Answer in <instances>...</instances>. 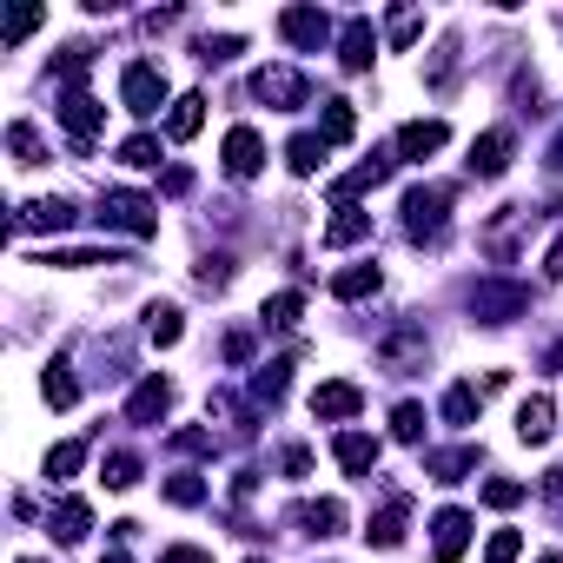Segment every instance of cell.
Instances as JSON below:
<instances>
[{
    "mask_svg": "<svg viewBox=\"0 0 563 563\" xmlns=\"http://www.w3.org/2000/svg\"><path fill=\"white\" fill-rule=\"evenodd\" d=\"M523 312H530V292L510 286V278H477V286H471V319L477 325H510Z\"/></svg>",
    "mask_w": 563,
    "mask_h": 563,
    "instance_id": "2",
    "label": "cell"
},
{
    "mask_svg": "<svg viewBox=\"0 0 563 563\" xmlns=\"http://www.w3.org/2000/svg\"><path fill=\"white\" fill-rule=\"evenodd\" d=\"M8 153H14V166H41L47 159V146H41V133L21 120V126H8Z\"/></svg>",
    "mask_w": 563,
    "mask_h": 563,
    "instance_id": "33",
    "label": "cell"
},
{
    "mask_svg": "<svg viewBox=\"0 0 563 563\" xmlns=\"http://www.w3.org/2000/svg\"><path fill=\"white\" fill-rule=\"evenodd\" d=\"M391 438H398V444H418V438H424V405H398V411H391Z\"/></svg>",
    "mask_w": 563,
    "mask_h": 563,
    "instance_id": "38",
    "label": "cell"
},
{
    "mask_svg": "<svg viewBox=\"0 0 563 563\" xmlns=\"http://www.w3.org/2000/svg\"><path fill=\"white\" fill-rule=\"evenodd\" d=\"M41 265H113V258H100V252H47Z\"/></svg>",
    "mask_w": 563,
    "mask_h": 563,
    "instance_id": "49",
    "label": "cell"
},
{
    "mask_svg": "<svg viewBox=\"0 0 563 563\" xmlns=\"http://www.w3.org/2000/svg\"><path fill=\"white\" fill-rule=\"evenodd\" d=\"M166 497H173L179 510H192V504H206V477H192V471H179V477H166Z\"/></svg>",
    "mask_w": 563,
    "mask_h": 563,
    "instance_id": "40",
    "label": "cell"
},
{
    "mask_svg": "<svg viewBox=\"0 0 563 563\" xmlns=\"http://www.w3.org/2000/svg\"><path fill=\"white\" fill-rule=\"evenodd\" d=\"M159 192H173V199H179V192H192V173H186V166H166V179H159Z\"/></svg>",
    "mask_w": 563,
    "mask_h": 563,
    "instance_id": "50",
    "label": "cell"
},
{
    "mask_svg": "<svg viewBox=\"0 0 563 563\" xmlns=\"http://www.w3.org/2000/svg\"><path fill=\"white\" fill-rule=\"evenodd\" d=\"M232 54H245V41H239V34H219V41L206 34V41H199V60H206V67H219V60H232Z\"/></svg>",
    "mask_w": 563,
    "mask_h": 563,
    "instance_id": "43",
    "label": "cell"
},
{
    "mask_svg": "<svg viewBox=\"0 0 563 563\" xmlns=\"http://www.w3.org/2000/svg\"><path fill=\"white\" fill-rule=\"evenodd\" d=\"M411 358H424V332H411V325H405V332H391V339L378 345V365H385V372H405Z\"/></svg>",
    "mask_w": 563,
    "mask_h": 563,
    "instance_id": "27",
    "label": "cell"
},
{
    "mask_svg": "<svg viewBox=\"0 0 563 563\" xmlns=\"http://www.w3.org/2000/svg\"><path fill=\"white\" fill-rule=\"evenodd\" d=\"M332 292H339V299H372V292H378V265H345V272L332 278Z\"/></svg>",
    "mask_w": 563,
    "mask_h": 563,
    "instance_id": "31",
    "label": "cell"
},
{
    "mask_svg": "<svg viewBox=\"0 0 563 563\" xmlns=\"http://www.w3.org/2000/svg\"><path fill=\"white\" fill-rule=\"evenodd\" d=\"M543 272H550V278H563V239H556V245L543 252Z\"/></svg>",
    "mask_w": 563,
    "mask_h": 563,
    "instance_id": "53",
    "label": "cell"
},
{
    "mask_svg": "<svg viewBox=\"0 0 563 563\" xmlns=\"http://www.w3.org/2000/svg\"><path fill=\"white\" fill-rule=\"evenodd\" d=\"M199 126H206V100H199V93L173 100V113H166V133H173V140H192Z\"/></svg>",
    "mask_w": 563,
    "mask_h": 563,
    "instance_id": "29",
    "label": "cell"
},
{
    "mask_svg": "<svg viewBox=\"0 0 563 563\" xmlns=\"http://www.w3.org/2000/svg\"><path fill=\"white\" fill-rule=\"evenodd\" d=\"M358 411H365V391L345 385V378H332V385L312 391V418H319V424H345V418H358Z\"/></svg>",
    "mask_w": 563,
    "mask_h": 563,
    "instance_id": "7",
    "label": "cell"
},
{
    "mask_svg": "<svg viewBox=\"0 0 563 563\" xmlns=\"http://www.w3.org/2000/svg\"><path fill=\"white\" fill-rule=\"evenodd\" d=\"M80 464H87V444H54V451H47V477H54V484L74 477Z\"/></svg>",
    "mask_w": 563,
    "mask_h": 563,
    "instance_id": "39",
    "label": "cell"
},
{
    "mask_svg": "<svg viewBox=\"0 0 563 563\" xmlns=\"http://www.w3.org/2000/svg\"><path fill=\"white\" fill-rule=\"evenodd\" d=\"M299 319H306V299H299V292H278V299H265V312H258L265 332H299Z\"/></svg>",
    "mask_w": 563,
    "mask_h": 563,
    "instance_id": "23",
    "label": "cell"
},
{
    "mask_svg": "<svg viewBox=\"0 0 563 563\" xmlns=\"http://www.w3.org/2000/svg\"><path fill=\"white\" fill-rule=\"evenodd\" d=\"M159 563H212V556H206V550H192V543H173Z\"/></svg>",
    "mask_w": 563,
    "mask_h": 563,
    "instance_id": "52",
    "label": "cell"
},
{
    "mask_svg": "<svg viewBox=\"0 0 563 563\" xmlns=\"http://www.w3.org/2000/svg\"><path fill=\"white\" fill-rule=\"evenodd\" d=\"M510 146H517L510 126H490L484 140H471V173H477V179H497V173L510 166Z\"/></svg>",
    "mask_w": 563,
    "mask_h": 563,
    "instance_id": "13",
    "label": "cell"
},
{
    "mask_svg": "<svg viewBox=\"0 0 563 563\" xmlns=\"http://www.w3.org/2000/svg\"><path fill=\"white\" fill-rule=\"evenodd\" d=\"M292 523H299L306 537H339V530H345V504H339V497H312V504L292 510Z\"/></svg>",
    "mask_w": 563,
    "mask_h": 563,
    "instance_id": "16",
    "label": "cell"
},
{
    "mask_svg": "<svg viewBox=\"0 0 563 563\" xmlns=\"http://www.w3.org/2000/svg\"><path fill=\"white\" fill-rule=\"evenodd\" d=\"M225 358L245 365V358H252V332H232V339H225Z\"/></svg>",
    "mask_w": 563,
    "mask_h": 563,
    "instance_id": "51",
    "label": "cell"
},
{
    "mask_svg": "<svg viewBox=\"0 0 563 563\" xmlns=\"http://www.w3.org/2000/svg\"><path fill=\"white\" fill-rule=\"evenodd\" d=\"M21 563H34V556H21Z\"/></svg>",
    "mask_w": 563,
    "mask_h": 563,
    "instance_id": "59",
    "label": "cell"
},
{
    "mask_svg": "<svg viewBox=\"0 0 563 563\" xmlns=\"http://www.w3.org/2000/svg\"><path fill=\"white\" fill-rule=\"evenodd\" d=\"M245 563H265V556H245Z\"/></svg>",
    "mask_w": 563,
    "mask_h": 563,
    "instance_id": "57",
    "label": "cell"
},
{
    "mask_svg": "<svg viewBox=\"0 0 563 563\" xmlns=\"http://www.w3.org/2000/svg\"><path fill=\"white\" fill-rule=\"evenodd\" d=\"M286 385H292V358H272V365L252 372V398L258 405H278V398H286Z\"/></svg>",
    "mask_w": 563,
    "mask_h": 563,
    "instance_id": "24",
    "label": "cell"
},
{
    "mask_svg": "<svg viewBox=\"0 0 563 563\" xmlns=\"http://www.w3.org/2000/svg\"><path fill=\"white\" fill-rule=\"evenodd\" d=\"M418 34H424V14H418V8H391V21H385V41H391V47H411Z\"/></svg>",
    "mask_w": 563,
    "mask_h": 563,
    "instance_id": "35",
    "label": "cell"
},
{
    "mask_svg": "<svg viewBox=\"0 0 563 563\" xmlns=\"http://www.w3.org/2000/svg\"><path fill=\"white\" fill-rule=\"evenodd\" d=\"M173 411V385L166 378H140L133 398H126V424H159Z\"/></svg>",
    "mask_w": 563,
    "mask_h": 563,
    "instance_id": "11",
    "label": "cell"
},
{
    "mask_svg": "<svg viewBox=\"0 0 563 563\" xmlns=\"http://www.w3.org/2000/svg\"><path fill=\"white\" fill-rule=\"evenodd\" d=\"M424 471H431L438 484H457V477H471V471H477V444H457V451H431V457H424Z\"/></svg>",
    "mask_w": 563,
    "mask_h": 563,
    "instance_id": "21",
    "label": "cell"
},
{
    "mask_svg": "<svg viewBox=\"0 0 563 563\" xmlns=\"http://www.w3.org/2000/svg\"><path fill=\"white\" fill-rule=\"evenodd\" d=\"M517 556H523V537H517V530H497V537L484 543V563H517Z\"/></svg>",
    "mask_w": 563,
    "mask_h": 563,
    "instance_id": "45",
    "label": "cell"
},
{
    "mask_svg": "<svg viewBox=\"0 0 563 563\" xmlns=\"http://www.w3.org/2000/svg\"><path fill=\"white\" fill-rule=\"evenodd\" d=\"M391 179V153H372L365 166H352L345 179H332V206H352L358 192H372V186H385Z\"/></svg>",
    "mask_w": 563,
    "mask_h": 563,
    "instance_id": "10",
    "label": "cell"
},
{
    "mask_svg": "<svg viewBox=\"0 0 563 563\" xmlns=\"http://www.w3.org/2000/svg\"><path fill=\"white\" fill-rule=\"evenodd\" d=\"M87 67H93V54H87V47H60V54H54V74L67 80V93H80V80H87Z\"/></svg>",
    "mask_w": 563,
    "mask_h": 563,
    "instance_id": "36",
    "label": "cell"
},
{
    "mask_svg": "<svg viewBox=\"0 0 563 563\" xmlns=\"http://www.w3.org/2000/svg\"><path fill=\"white\" fill-rule=\"evenodd\" d=\"M100 120H107V107H100L93 93H67V100H60V126L74 133V146H80V153H87V140L100 133Z\"/></svg>",
    "mask_w": 563,
    "mask_h": 563,
    "instance_id": "8",
    "label": "cell"
},
{
    "mask_svg": "<svg viewBox=\"0 0 563 563\" xmlns=\"http://www.w3.org/2000/svg\"><path fill=\"white\" fill-rule=\"evenodd\" d=\"M47 530H54L60 543H87V530H93L87 497H60V504H54V517H47Z\"/></svg>",
    "mask_w": 563,
    "mask_h": 563,
    "instance_id": "18",
    "label": "cell"
},
{
    "mask_svg": "<svg viewBox=\"0 0 563 563\" xmlns=\"http://www.w3.org/2000/svg\"><path fill=\"white\" fill-rule=\"evenodd\" d=\"M225 286H232V258H225V252L199 258V292H225Z\"/></svg>",
    "mask_w": 563,
    "mask_h": 563,
    "instance_id": "41",
    "label": "cell"
},
{
    "mask_svg": "<svg viewBox=\"0 0 563 563\" xmlns=\"http://www.w3.org/2000/svg\"><path fill=\"white\" fill-rule=\"evenodd\" d=\"M41 398H47L54 411H67V405L80 398V385H74V365H67V358H54V365L41 372Z\"/></svg>",
    "mask_w": 563,
    "mask_h": 563,
    "instance_id": "28",
    "label": "cell"
},
{
    "mask_svg": "<svg viewBox=\"0 0 563 563\" xmlns=\"http://www.w3.org/2000/svg\"><path fill=\"white\" fill-rule=\"evenodd\" d=\"M550 431H556V405H550L543 391L523 398V405H517V438H523V444H550Z\"/></svg>",
    "mask_w": 563,
    "mask_h": 563,
    "instance_id": "17",
    "label": "cell"
},
{
    "mask_svg": "<svg viewBox=\"0 0 563 563\" xmlns=\"http://www.w3.org/2000/svg\"><path fill=\"white\" fill-rule=\"evenodd\" d=\"M444 140H451V126H444V120H411V126L398 133V153H405V159H424V153H438Z\"/></svg>",
    "mask_w": 563,
    "mask_h": 563,
    "instance_id": "19",
    "label": "cell"
},
{
    "mask_svg": "<svg viewBox=\"0 0 563 563\" xmlns=\"http://www.w3.org/2000/svg\"><path fill=\"white\" fill-rule=\"evenodd\" d=\"M556 212H563V199H556Z\"/></svg>",
    "mask_w": 563,
    "mask_h": 563,
    "instance_id": "58",
    "label": "cell"
},
{
    "mask_svg": "<svg viewBox=\"0 0 563 563\" xmlns=\"http://www.w3.org/2000/svg\"><path fill=\"white\" fill-rule=\"evenodd\" d=\"M278 34H286L292 47H306V54H319V47L332 41V14H319V8H286V14H278Z\"/></svg>",
    "mask_w": 563,
    "mask_h": 563,
    "instance_id": "6",
    "label": "cell"
},
{
    "mask_svg": "<svg viewBox=\"0 0 563 563\" xmlns=\"http://www.w3.org/2000/svg\"><path fill=\"white\" fill-rule=\"evenodd\" d=\"M100 477H107V490H133V484H140V457H133V451H113Z\"/></svg>",
    "mask_w": 563,
    "mask_h": 563,
    "instance_id": "37",
    "label": "cell"
},
{
    "mask_svg": "<svg viewBox=\"0 0 563 563\" xmlns=\"http://www.w3.org/2000/svg\"><path fill=\"white\" fill-rule=\"evenodd\" d=\"M464 543H471V517H464V510H438V517H431V556H438V563H457Z\"/></svg>",
    "mask_w": 563,
    "mask_h": 563,
    "instance_id": "12",
    "label": "cell"
},
{
    "mask_svg": "<svg viewBox=\"0 0 563 563\" xmlns=\"http://www.w3.org/2000/svg\"><path fill=\"white\" fill-rule=\"evenodd\" d=\"M372 54H378L372 21H365V14H358V21H345V34H339V60H345V74H365V67H372Z\"/></svg>",
    "mask_w": 563,
    "mask_h": 563,
    "instance_id": "15",
    "label": "cell"
},
{
    "mask_svg": "<svg viewBox=\"0 0 563 563\" xmlns=\"http://www.w3.org/2000/svg\"><path fill=\"white\" fill-rule=\"evenodd\" d=\"M100 563H133V556H126V550H107V556H100Z\"/></svg>",
    "mask_w": 563,
    "mask_h": 563,
    "instance_id": "54",
    "label": "cell"
},
{
    "mask_svg": "<svg viewBox=\"0 0 563 563\" xmlns=\"http://www.w3.org/2000/svg\"><path fill=\"white\" fill-rule=\"evenodd\" d=\"M74 225V206L67 199H27L14 212V232H67Z\"/></svg>",
    "mask_w": 563,
    "mask_h": 563,
    "instance_id": "14",
    "label": "cell"
},
{
    "mask_svg": "<svg viewBox=\"0 0 563 563\" xmlns=\"http://www.w3.org/2000/svg\"><path fill=\"white\" fill-rule=\"evenodd\" d=\"M179 332H186V319H179V306H153L146 312V339L166 352V345H179Z\"/></svg>",
    "mask_w": 563,
    "mask_h": 563,
    "instance_id": "32",
    "label": "cell"
},
{
    "mask_svg": "<svg viewBox=\"0 0 563 563\" xmlns=\"http://www.w3.org/2000/svg\"><path fill=\"white\" fill-rule=\"evenodd\" d=\"M120 100H126L133 113H159V107H166V74H159L153 60H133V67L120 74Z\"/></svg>",
    "mask_w": 563,
    "mask_h": 563,
    "instance_id": "4",
    "label": "cell"
},
{
    "mask_svg": "<svg viewBox=\"0 0 563 563\" xmlns=\"http://www.w3.org/2000/svg\"><path fill=\"white\" fill-rule=\"evenodd\" d=\"M537 563H563V556H556V550H550V556H537Z\"/></svg>",
    "mask_w": 563,
    "mask_h": 563,
    "instance_id": "56",
    "label": "cell"
},
{
    "mask_svg": "<svg viewBox=\"0 0 563 563\" xmlns=\"http://www.w3.org/2000/svg\"><path fill=\"white\" fill-rule=\"evenodd\" d=\"M550 166H563V133H556V146H550Z\"/></svg>",
    "mask_w": 563,
    "mask_h": 563,
    "instance_id": "55",
    "label": "cell"
},
{
    "mask_svg": "<svg viewBox=\"0 0 563 563\" xmlns=\"http://www.w3.org/2000/svg\"><path fill=\"white\" fill-rule=\"evenodd\" d=\"M444 219H451V186H411L405 192V232L418 245H438L444 239Z\"/></svg>",
    "mask_w": 563,
    "mask_h": 563,
    "instance_id": "1",
    "label": "cell"
},
{
    "mask_svg": "<svg viewBox=\"0 0 563 563\" xmlns=\"http://www.w3.org/2000/svg\"><path fill=\"white\" fill-rule=\"evenodd\" d=\"M477 405H484V391H477V385H451V391H444V424H471V418H477Z\"/></svg>",
    "mask_w": 563,
    "mask_h": 563,
    "instance_id": "34",
    "label": "cell"
},
{
    "mask_svg": "<svg viewBox=\"0 0 563 563\" xmlns=\"http://www.w3.org/2000/svg\"><path fill=\"white\" fill-rule=\"evenodd\" d=\"M34 27H41V8H21V14H14V21H8V41H27V34H34Z\"/></svg>",
    "mask_w": 563,
    "mask_h": 563,
    "instance_id": "48",
    "label": "cell"
},
{
    "mask_svg": "<svg viewBox=\"0 0 563 563\" xmlns=\"http://www.w3.org/2000/svg\"><path fill=\"white\" fill-rule=\"evenodd\" d=\"M100 225L133 232V239H153V232H159V212H153L146 192H107V199H100Z\"/></svg>",
    "mask_w": 563,
    "mask_h": 563,
    "instance_id": "3",
    "label": "cell"
},
{
    "mask_svg": "<svg viewBox=\"0 0 563 563\" xmlns=\"http://www.w3.org/2000/svg\"><path fill=\"white\" fill-rule=\"evenodd\" d=\"M252 100H265V107H306V80L292 74V67H258L252 74Z\"/></svg>",
    "mask_w": 563,
    "mask_h": 563,
    "instance_id": "5",
    "label": "cell"
},
{
    "mask_svg": "<svg viewBox=\"0 0 563 563\" xmlns=\"http://www.w3.org/2000/svg\"><path fill=\"white\" fill-rule=\"evenodd\" d=\"M286 166H292L299 179H312V173L325 166V140H319V133H299V140L286 146Z\"/></svg>",
    "mask_w": 563,
    "mask_h": 563,
    "instance_id": "30",
    "label": "cell"
},
{
    "mask_svg": "<svg viewBox=\"0 0 563 563\" xmlns=\"http://www.w3.org/2000/svg\"><path fill=\"white\" fill-rule=\"evenodd\" d=\"M332 451H339V464H345L352 477H365V471L378 464V438H365V431H339V444H332Z\"/></svg>",
    "mask_w": 563,
    "mask_h": 563,
    "instance_id": "20",
    "label": "cell"
},
{
    "mask_svg": "<svg viewBox=\"0 0 563 563\" xmlns=\"http://www.w3.org/2000/svg\"><path fill=\"white\" fill-rule=\"evenodd\" d=\"M358 239H372V212L365 206H339V219L325 225V245H358Z\"/></svg>",
    "mask_w": 563,
    "mask_h": 563,
    "instance_id": "26",
    "label": "cell"
},
{
    "mask_svg": "<svg viewBox=\"0 0 563 563\" xmlns=\"http://www.w3.org/2000/svg\"><path fill=\"white\" fill-rule=\"evenodd\" d=\"M484 504H490V510H517V504H523V484H517V477H490V484H484Z\"/></svg>",
    "mask_w": 563,
    "mask_h": 563,
    "instance_id": "42",
    "label": "cell"
},
{
    "mask_svg": "<svg viewBox=\"0 0 563 563\" xmlns=\"http://www.w3.org/2000/svg\"><path fill=\"white\" fill-rule=\"evenodd\" d=\"M405 517H411V504H405V497H391V504L372 517V530H365V537H372L378 550H398V543H405Z\"/></svg>",
    "mask_w": 563,
    "mask_h": 563,
    "instance_id": "22",
    "label": "cell"
},
{
    "mask_svg": "<svg viewBox=\"0 0 563 563\" xmlns=\"http://www.w3.org/2000/svg\"><path fill=\"white\" fill-rule=\"evenodd\" d=\"M219 159H225V173H232V179H252V173L265 166V140H258L252 126H232V133H225V153H219Z\"/></svg>",
    "mask_w": 563,
    "mask_h": 563,
    "instance_id": "9",
    "label": "cell"
},
{
    "mask_svg": "<svg viewBox=\"0 0 563 563\" xmlns=\"http://www.w3.org/2000/svg\"><path fill=\"white\" fill-rule=\"evenodd\" d=\"M278 464H286V477H312V451L306 444H286V451H278Z\"/></svg>",
    "mask_w": 563,
    "mask_h": 563,
    "instance_id": "47",
    "label": "cell"
},
{
    "mask_svg": "<svg viewBox=\"0 0 563 563\" xmlns=\"http://www.w3.org/2000/svg\"><path fill=\"white\" fill-rule=\"evenodd\" d=\"M120 159H126V166H159V140H153V133H133V140L120 146Z\"/></svg>",
    "mask_w": 563,
    "mask_h": 563,
    "instance_id": "44",
    "label": "cell"
},
{
    "mask_svg": "<svg viewBox=\"0 0 563 563\" xmlns=\"http://www.w3.org/2000/svg\"><path fill=\"white\" fill-rule=\"evenodd\" d=\"M173 451H186V457H212V451H219V438H212V431H179V438H173Z\"/></svg>",
    "mask_w": 563,
    "mask_h": 563,
    "instance_id": "46",
    "label": "cell"
},
{
    "mask_svg": "<svg viewBox=\"0 0 563 563\" xmlns=\"http://www.w3.org/2000/svg\"><path fill=\"white\" fill-rule=\"evenodd\" d=\"M358 133V113H352V100H325V113H319V140L325 146H345Z\"/></svg>",
    "mask_w": 563,
    "mask_h": 563,
    "instance_id": "25",
    "label": "cell"
}]
</instances>
